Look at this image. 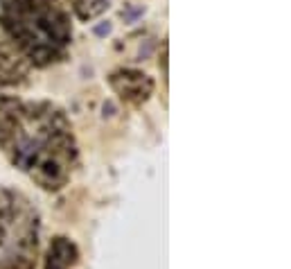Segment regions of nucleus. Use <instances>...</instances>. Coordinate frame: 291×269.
I'll list each match as a JSON object with an SVG mask.
<instances>
[{
	"mask_svg": "<svg viewBox=\"0 0 291 269\" xmlns=\"http://www.w3.org/2000/svg\"><path fill=\"white\" fill-rule=\"evenodd\" d=\"M0 150L45 190L64 188L77 165V143L66 113L45 100L0 95Z\"/></svg>",
	"mask_w": 291,
	"mask_h": 269,
	"instance_id": "nucleus-1",
	"label": "nucleus"
},
{
	"mask_svg": "<svg viewBox=\"0 0 291 269\" xmlns=\"http://www.w3.org/2000/svg\"><path fill=\"white\" fill-rule=\"evenodd\" d=\"M0 27L32 66H45L66 57L73 27L59 0H0Z\"/></svg>",
	"mask_w": 291,
	"mask_h": 269,
	"instance_id": "nucleus-2",
	"label": "nucleus"
},
{
	"mask_svg": "<svg viewBox=\"0 0 291 269\" xmlns=\"http://www.w3.org/2000/svg\"><path fill=\"white\" fill-rule=\"evenodd\" d=\"M38 213L25 194L0 188V269H34Z\"/></svg>",
	"mask_w": 291,
	"mask_h": 269,
	"instance_id": "nucleus-3",
	"label": "nucleus"
},
{
	"mask_svg": "<svg viewBox=\"0 0 291 269\" xmlns=\"http://www.w3.org/2000/svg\"><path fill=\"white\" fill-rule=\"evenodd\" d=\"M109 84L124 102L143 104L154 93V79L136 68H117L109 75Z\"/></svg>",
	"mask_w": 291,
	"mask_h": 269,
	"instance_id": "nucleus-4",
	"label": "nucleus"
},
{
	"mask_svg": "<svg viewBox=\"0 0 291 269\" xmlns=\"http://www.w3.org/2000/svg\"><path fill=\"white\" fill-rule=\"evenodd\" d=\"M30 64L25 61V57L14 54L9 48L0 45V86H14L21 84L27 77Z\"/></svg>",
	"mask_w": 291,
	"mask_h": 269,
	"instance_id": "nucleus-5",
	"label": "nucleus"
},
{
	"mask_svg": "<svg viewBox=\"0 0 291 269\" xmlns=\"http://www.w3.org/2000/svg\"><path fill=\"white\" fill-rule=\"evenodd\" d=\"M77 247L70 242L68 237L59 235L50 242L48 249V258H45V269H70L74 263H77Z\"/></svg>",
	"mask_w": 291,
	"mask_h": 269,
	"instance_id": "nucleus-6",
	"label": "nucleus"
},
{
	"mask_svg": "<svg viewBox=\"0 0 291 269\" xmlns=\"http://www.w3.org/2000/svg\"><path fill=\"white\" fill-rule=\"evenodd\" d=\"M111 0H70L74 14L79 21H93L97 18L100 14H104L106 7H109Z\"/></svg>",
	"mask_w": 291,
	"mask_h": 269,
	"instance_id": "nucleus-7",
	"label": "nucleus"
},
{
	"mask_svg": "<svg viewBox=\"0 0 291 269\" xmlns=\"http://www.w3.org/2000/svg\"><path fill=\"white\" fill-rule=\"evenodd\" d=\"M145 14V7L143 5H129L122 9V18H124V23H136L138 18Z\"/></svg>",
	"mask_w": 291,
	"mask_h": 269,
	"instance_id": "nucleus-8",
	"label": "nucleus"
},
{
	"mask_svg": "<svg viewBox=\"0 0 291 269\" xmlns=\"http://www.w3.org/2000/svg\"><path fill=\"white\" fill-rule=\"evenodd\" d=\"M167 52H170V45H167V41H165V43L160 45V59H158L160 68H163V77H165V79H167V75H170V70H167Z\"/></svg>",
	"mask_w": 291,
	"mask_h": 269,
	"instance_id": "nucleus-9",
	"label": "nucleus"
},
{
	"mask_svg": "<svg viewBox=\"0 0 291 269\" xmlns=\"http://www.w3.org/2000/svg\"><path fill=\"white\" fill-rule=\"evenodd\" d=\"M111 30H113V25L109 21H104V23H100V25L93 27V34H95V37H109Z\"/></svg>",
	"mask_w": 291,
	"mask_h": 269,
	"instance_id": "nucleus-10",
	"label": "nucleus"
},
{
	"mask_svg": "<svg viewBox=\"0 0 291 269\" xmlns=\"http://www.w3.org/2000/svg\"><path fill=\"white\" fill-rule=\"evenodd\" d=\"M151 48H154V41L149 38V41H145V45H140V52H138V57H140V59H145V57H149V52H151Z\"/></svg>",
	"mask_w": 291,
	"mask_h": 269,
	"instance_id": "nucleus-11",
	"label": "nucleus"
},
{
	"mask_svg": "<svg viewBox=\"0 0 291 269\" xmlns=\"http://www.w3.org/2000/svg\"><path fill=\"white\" fill-rule=\"evenodd\" d=\"M102 109H104V115H106V118H111L113 113H115V104H113V102H104V107H102Z\"/></svg>",
	"mask_w": 291,
	"mask_h": 269,
	"instance_id": "nucleus-12",
	"label": "nucleus"
}]
</instances>
